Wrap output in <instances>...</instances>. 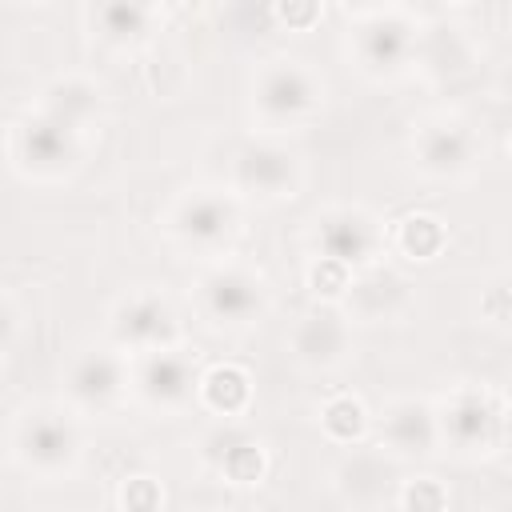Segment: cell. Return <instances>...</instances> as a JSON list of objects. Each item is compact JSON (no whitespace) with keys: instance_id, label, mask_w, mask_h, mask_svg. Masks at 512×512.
Returning <instances> with one entry per match:
<instances>
[{"instance_id":"obj_22","label":"cell","mask_w":512,"mask_h":512,"mask_svg":"<svg viewBox=\"0 0 512 512\" xmlns=\"http://www.w3.org/2000/svg\"><path fill=\"white\" fill-rule=\"evenodd\" d=\"M320 428L332 444L340 448H356L368 432V408L360 396H348V392H336L320 404Z\"/></svg>"},{"instance_id":"obj_25","label":"cell","mask_w":512,"mask_h":512,"mask_svg":"<svg viewBox=\"0 0 512 512\" xmlns=\"http://www.w3.org/2000/svg\"><path fill=\"white\" fill-rule=\"evenodd\" d=\"M500 428H504V436L512 440V404H508V408L500 412Z\"/></svg>"},{"instance_id":"obj_19","label":"cell","mask_w":512,"mask_h":512,"mask_svg":"<svg viewBox=\"0 0 512 512\" xmlns=\"http://www.w3.org/2000/svg\"><path fill=\"white\" fill-rule=\"evenodd\" d=\"M92 36L104 40L108 48H140L156 32V8L136 4V0H108L88 8Z\"/></svg>"},{"instance_id":"obj_18","label":"cell","mask_w":512,"mask_h":512,"mask_svg":"<svg viewBox=\"0 0 512 512\" xmlns=\"http://www.w3.org/2000/svg\"><path fill=\"white\" fill-rule=\"evenodd\" d=\"M440 444H444L440 440V416L420 396H400L380 416V448L392 460H408V456L420 460V456H432Z\"/></svg>"},{"instance_id":"obj_2","label":"cell","mask_w":512,"mask_h":512,"mask_svg":"<svg viewBox=\"0 0 512 512\" xmlns=\"http://www.w3.org/2000/svg\"><path fill=\"white\" fill-rule=\"evenodd\" d=\"M240 220H244L240 196L232 188H212V184L180 192L160 216L164 236L180 252L212 256V260H220V252L232 248V240L240 236Z\"/></svg>"},{"instance_id":"obj_6","label":"cell","mask_w":512,"mask_h":512,"mask_svg":"<svg viewBox=\"0 0 512 512\" xmlns=\"http://www.w3.org/2000/svg\"><path fill=\"white\" fill-rule=\"evenodd\" d=\"M80 128L28 104L8 128V160L28 180H56L80 160Z\"/></svg>"},{"instance_id":"obj_20","label":"cell","mask_w":512,"mask_h":512,"mask_svg":"<svg viewBox=\"0 0 512 512\" xmlns=\"http://www.w3.org/2000/svg\"><path fill=\"white\" fill-rule=\"evenodd\" d=\"M32 108H40L48 116H60V120H68L84 132L100 112V88H96V80H88L80 72H64V76H52L36 92Z\"/></svg>"},{"instance_id":"obj_16","label":"cell","mask_w":512,"mask_h":512,"mask_svg":"<svg viewBox=\"0 0 512 512\" xmlns=\"http://www.w3.org/2000/svg\"><path fill=\"white\" fill-rule=\"evenodd\" d=\"M332 488L344 504H352V512H372L384 496H396L400 480H396V460L376 444V448H348L336 468H332Z\"/></svg>"},{"instance_id":"obj_23","label":"cell","mask_w":512,"mask_h":512,"mask_svg":"<svg viewBox=\"0 0 512 512\" xmlns=\"http://www.w3.org/2000/svg\"><path fill=\"white\" fill-rule=\"evenodd\" d=\"M392 244H396V252L400 256H408V260H436L440 252H444V244H448V228H444V220L440 216H428V212H412V216H404L400 224H396V236H392Z\"/></svg>"},{"instance_id":"obj_14","label":"cell","mask_w":512,"mask_h":512,"mask_svg":"<svg viewBox=\"0 0 512 512\" xmlns=\"http://www.w3.org/2000/svg\"><path fill=\"white\" fill-rule=\"evenodd\" d=\"M64 396L76 412H108L128 396V356L108 348H84L64 368Z\"/></svg>"},{"instance_id":"obj_10","label":"cell","mask_w":512,"mask_h":512,"mask_svg":"<svg viewBox=\"0 0 512 512\" xmlns=\"http://www.w3.org/2000/svg\"><path fill=\"white\" fill-rule=\"evenodd\" d=\"M196 456H200V468L208 476H216L220 484H232V488H252L272 468L268 444L240 420H216L200 436Z\"/></svg>"},{"instance_id":"obj_12","label":"cell","mask_w":512,"mask_h":512,"mask_svg":"<svg viewBox=\"0 0 512 512\" xmlns=\"http://www.w3.org/2000/svg\"><path fill=\"white\" fill-rule=\"evenodd\" d=\"M284 348L300 368L332 372L352 356V316L340 304H312L288 324Z\"/></svg>"},{"instance_id":"obj_4","label":"cell","mask_w":512,"mask_h":512,"mask_svg":"<svg viewBox=\"0 0 512 512\" xmlns=\"http://www.w3.org/2000/svg\"><path fill=\"white\" fill-rule=\"evenodd\" d=\"M192 300H196V312L212 328L240 332V328H252L256 320L268 316L272 288H268V280L256 268H248L240 260H212L196 276Z\"/></svg>"},{"instance_id":"obj_17","label":"cell","mask_w":512,"mask_h":512,"mask_svg":"<svg viewBox=\"0 0 512 512\" xmlns=\"http://www.w3.org/2000/svg\"><path fill=\"white\" fill-rule=\"evenodd\" d=\"M340 308L360 320V324H380V320H400L412 308V284L404 280V272L388 268L384 260L372 268H360L340 300Z\"/></svg>"},{"instance_id":"obj_9","label":"cell","mask_w":512,"mask_h":512,"mask_svg":"<svg viewBox=\"0 0 512 512\" xmlns=\"http://www.w3.org/2000/svg\"><path fill=\"white\" fill-rule=\"evenodd\" d=\"M200 368L196 356H188L180 344L160 348V352H144L128 360V396L160 416H172L180 408H188L200 392Z\"/></svg>"},{"instance_id":"obj_8","label":"cell","mask_w":512,"mask_h":512,"mask_svg":"<svg viewBox=\"0 0 512 512\" xmlns=\"http://www.w3.org/2000/svg\"><path fill=\"white\" fill-rule=\"evenodd\" d=\"M408 152H412V164L420 168V176H428V180H464V176L476 172V164L484 156V144H480V132L464 116L436 112V116H424L412 128Z\"/></svg>"},{"instance_id":"obj_1","label":"cell","mask_w":512,"mask_h":512,"mask_svg":"<svg viewBox=\"0 0 512 512\" xmlns=\"http://www.w3.org/2000/svg\"><path fill=\"white\" fill-rule=\"evenodd\" d=\"M248 104L268 136L300 128L324 108V76L300 56H268L252 72Z\"/></svg>"},{"instance_id":"obj_3","label":"cell","mask_w":512,"mask_h":512,"mask_svg":"<svg viewBox=\"0 0 512 512\" xmlns=\"http://www.w3.org/2000/svg\"><path fill=\"white\" fill-rule=\"evenodd\" d=\"M8 456L36 480H64L84 456V436L64 408H28L8 428Z\"/></svg>"},{"instance_id":"obj_26","label":"cell","mask_w":512,"mask_h":512,"mask_svg":"<svg viewBox=\"0 0 512 512\" xmlns=\"http://www.w3.org/2000/svg\"><path fill=\"white\" fill-rule=\"evenodd\" d=\"M508 304H512V292H508Z\"/></svg>"},{"instance_id":"obj_5","label":"cell","mask_w":512,"mask_h":512,"mask_svg":"<svg viewBox=\"0 0 512 512\" xmlns=\"http://www.w3.org/2000/svg\"><path fill=\"white\" fill-rule=\"evenodd\" d=\"M348 52L364 76L392 80L420 56V20L408 8H368L348 32Z\"/></svg>"},{"instance_id":"obj_24","label":"cell","mask_w":512,"mask_h":512,"mask_svg":"<svg viewBox=\"0 0 512 512\" xmlns=\"http://www.w3.org/2000/svg\"><path fill=\"white\" fill-rule=\"evenodd\" d=\"M396 500L404 512H448V488L436 476H412L400 480Z\"/></svg>"},{"instance_id":"obj_21","label":"cell","mask_w":512,"mask_h":512,"mask_svg":"<svg viewBox=\"0 0 512 512\" xmlns=\"http://www.w3.org/2000/svg\"><path fill=\"white\" fill-rule=\"evenodd\" d=\"M196 404L220 420H240L252 408V376L240 364H212L200 376Z\"/></svg>"},{"instance_id":"obj_11","label":"cell","mask_w":512,"mask_h":512,"mask_svg":"<svg viewBox=\"0 0 512 512\" xmlns=\"http://www.w3.org/2000/svg\"><path fill=\"white\" fill-rule=\"evenodd\" d=\"M300 180H304V168H300L296 148H288L276 136H260V140H248L244 148H236V156H232V184L228 188L240 200L244 196L288 200V196H296Z\"/></svg>"},{"instance_id":"obj_13","label":"cell","mask_w":512,"mask_h":512,"mask_svg":"<svg viewBox=\"0 0 512 512\" xmlns=\"http://www.w3.org/2000/svg\"><path fill=\"white\" fill-rule=\"evenodd\" d=\"M108 340L128 360L144 356V352L172 348L176 344V312L160 292L136 288V292L116 300V308L108 316Z\"/></svg>"},{"instance_id":"obj_15","label":"cell","mask_w":512,"mask_h":512,"mask_svg":"<svg viewBox=\"0 0 512 512\" xmlns=\"http://www.w3.org/2000/svg\"><path fill=\"white\" fill-rule=\"evenodd\" d=\"M436 416H440V440L452 444V452L480 456V452H492L504 440L500 408L476 388H456L436 408Z\"/></svg>"},{"instance_id":"obj_7","label":"cell","mask_w":512,"mask_h":512,"mask_svg":"<svg viewBox=\"0 0 512 512\" xmlns=\"http://www.w3.org/2000/svg\"><path fill=\"white\" fill-rule=\"evenodd\" d=\"M308 244H312V260H328L348 272H360L384 260V224L360 204H332L312 216Z\"/></svg>"}]
</instances>
